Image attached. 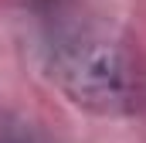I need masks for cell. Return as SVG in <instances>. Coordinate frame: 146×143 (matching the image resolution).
<instances>
[{
	"label": "cell",
	"instance_id": "obj_2",
	"mask_svg": "<svg viewBox=\"0 0 146 143\" xmlns=\"http://www.w3.org/2000/svg\"><path fill=\"white\" fill-rule=\"evenodd\" d=\"M0 143H41L37 136L31 133H17V130H7V133H0Z\"/></svg>",
	"mask_w": 146,
	"mask_h": 143
},
{
	"label": "cell",
	"instance_id": "obj_1",
	"mask_svg": "<svg viewBox=\"0 0 146 143\" xmlns=\"http://www.w3.org/2000/svg\"><path fill=\"white\" fill-rule=\"evenodd\" d=\"M44 75L75 106L129 116L146 102L139 51L82 0H27Z\"/></svg>",
	"mask_w": 146,
	"mask_h": 143
}]
</instances>
